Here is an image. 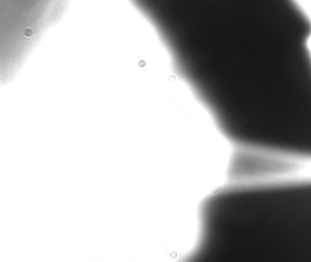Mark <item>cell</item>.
Masks as SVG:
<instances>
[{
  "mask_svg": "<svg viewBox=\"0 0 311 262\" xmlns=\"http://www.w3.org/2000/svg\"><path fill=\"white\" fill-rule=\"evenodd\" d=\"M310 1H311V0H310Z\"/></svg>",
  "mask_w": 311,
  "mask_h": 262,
  "instance_id": "cell-3",
  "label": "cell"
},
{
  "mask_svg": "<svg viewBox=\"0 0 311 262\" xmlns=\"http://www.w3.org/2000/svg\"><path fill=\"white\" fill-rule=\"evenodd\" d=\"M231 149L311 166V14L301 0H131Z\"/></svg>",
  "mask_w": 311,
  "mask_h": 262,
  "instance_id": "cell-1",
  "label": "cell"
},
{
  "mask_svg": "<svg viewBox=\"0 0 311 262\" xmlns=\"http://www.w3.org/2000/svg\"><path fill=\"white\" fill-rule=\"evenodd\" d=\"M195 226L196 262H311V173L225 182Z\"/></svg>",
  "mask_w": 311,
  "mask_h": 262,
  "instance_id": "cell-2",
  "label": "cell"
}]
</instances>
